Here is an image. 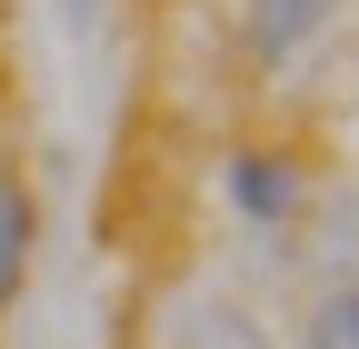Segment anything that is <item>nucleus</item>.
Here are the masks:
<instances>
[{"label":"nucleus","instance_id":"obj_1","mask_svg":"<svg viewBox=\"0 0 359 349\" xmlns=\"http://www.w3.org/2000/svg\"><path fill=\"white\" fill-rule=\"evenodd\" d=\"M330 20H339V0H240V50H250V70H290Z\"/></svg>","mask_w":359,"mask_h":349},{"label":"nucleus","instance_id":"obj_2","mask_svg":"<svg viewBox=\"0 0 359 349\" xmlns=\"http://www.w3.org/2000/svg\"><path fill=\"white\" fill-rule=\"evenodd\" d=\"M230 210H240L250 230H290V220H299V160L269 150V140L230 150Z\"/></svg>","mask_w":359,"mask_h":349},{"label":"nucleus","instance_id":"obj_3","mask_svg":"<svg viewBox=\"0 0 359 349\" xmlns=\"http://www.w3.org/2000/svg\"><path fill=\"white\" fill-rule=\"evenodd\" d=\"M170 349H269V329L240 310V299H190L170 329Z\"/></svg>","mask_w":359,"mask_h":349},{"label":"nucleus","instance_id":"obj_4","mask_svg":"<svg viewBox=\"0 0 359 349\" xmlns=\"http://www.w3.org/2000/svg\"><path fill=\"white\" fill-rule=\"evenodd\" d=\"M30 240H40V200H30V180H0V310H11L20 280H30Z\"/></svg>","mask_w":359,"mask_h":349},{"label":"nucleus","instance_id":"obj_5","mask_svg":"<svg viewBox=\"0 0 359 349\" xmlns=\"http://www.w3.org/2000/svg\"><path fill=\"white\" fill-rule=\"evenodd\" d=\"M299 349H359V280L330 289L320 310H309V339H299Z\"/></svg>","mask_w":359,"mask_h":349},{"label":"nucleus","instance_id":"obj_6","mask_svg":"<svg viewBox=\"0 0 359 349\" xmlns=\"http://www.w3.org/2000/svg\"><path fill=\"white\" fill-rule=\"evenodd\" d=\"M60 11H70V30H90V20H100V0H60Z\"/></svg>","mask_w":359,"mask_h":349}]
</instances>
